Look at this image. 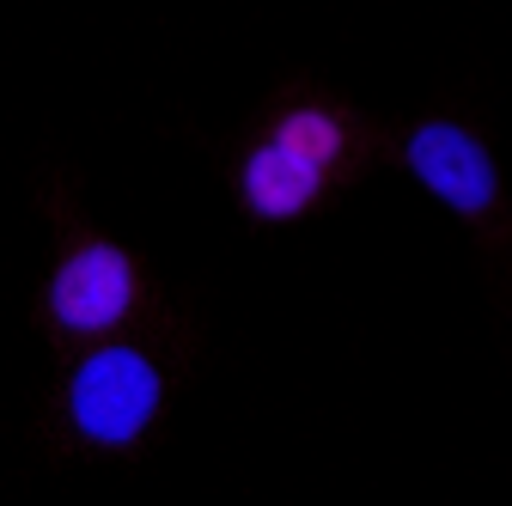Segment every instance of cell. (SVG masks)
Wrapping results in <instances>:
<instances>
[{"instance_id": "cell-3", "label": "cell", "mask_w": 512, "mask_h": 506, "mask_svg": "<svg viewBox=\"0 0 512 506\" xmlns=\"http://www.w3.org/2000/svg\"><path fill=\"white\" fill-rule=\"evenodd\" d=\"M128 299H135V269L116 244H86L61 263L55 287H49V305L68 330H110Z\"/></svg>"}, {"instance_id": "cell-5", "label": "cell", "mask_w": 512, "mask_h": 506, "mask_svg": "<svg viewBox=\"0 0 512 506\" xmlns=\"http://www.w3.org/2000/svg\"><path fill=\"white\" fill-rule=\"evenodd\" d=\"M275 141H287L293 153H305L311 165H330L336 153H342V129L324 116V110H293L287 122H281V135Z\"/></svg>"}, {"instance_id": "cell-1", "label": "cell", "mask_w": 512, "mask_h": 506, "mask_svg": "<svg viewBox=\"0 0 512 506\" xmlns=\"http://www.w3.org/2000/svg\"><path fill=\"white\" fill-rule=\"evenodd\" d=\"M74 427L98 446H128L159 409V372L141 348H98L80 360L68 385Z\"/></svg>"}, {"instance_id": "cell-2", "label": "cell", "mask_w": 512, "mask_h": 506, "mask_svg": "<svg viewBox=\"0 0 512 506\" xmlns=\"http://www.w3.org/2000/svg\"><path fill=\"white\" fill-rule=\"evenodd\" d=\"M409 171L421 177L427 196H439L458 214H482L494 202V159L458 129V122H421L409 135Z\"/></svg>"}, {"instance_id": "cell-4", "label": "cell", "mask_w": 512, "mask_h": 506, "mask_svg": "<svg viewBox=\"0 0 512 506\" xmlns=\"http://www.w3.org/2000/svg\"><path fill=\"white\" fill-rule=\"evenodd\" d=\"M317 183H324V165H311L287 141H269V147H256L244 159V202L263 214V220H287V214L311 208Z\"/></svg>"}]
</instances>
